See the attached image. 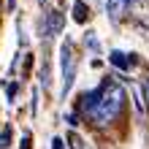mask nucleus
<instances>
[{"label":"nucleus","instance_id":"nucleus-1","mask_svg":"<svg viewBox=\"0 0 149 149\" xmlns=\"http://www.w3.org/2000/svg\"><path fill=\"white\" fill-rule=\"evenodd\" d=\"M125 87L117 84V81H103L100 84V95H98V103L92 106V111L87 114L90 117L92 125L98 127H106L111 125L114 119L122 114V109H125Z\"/></svg>","mask_w":149,"mask_h":149},{"label":"nucleus","instance_id":"nucleus-2","mask_svg":"<svg viewBox=\"0 0 149 149\" xmlns=\"http://www.w3.org/2000/svg\"><path fill=\"white\" fill-rule=\"evenodd\" d=\"M60 65H63V98H68L73 87V79H76V63H73V46L71 41H65L60 46Z\"/></svg>","mask_w":149,"mask_h":149},{"label":"nucleus","instance_id":"nucleus-3","mask_svg":"<svg viewBox=\"0 0 149 149\" xmlns=\"http://www.w3.org/2000/svg\"><path fill=\"white\" fill-rule=\"evenodd\" d=\"M63 24H65V16H63V11H57V8H52V11L46 14V38H54V36H60L63 33Z\"/></svg>","mask_w":149,"mask_h":149},{"label":"nucleus","instance_id":"nucleus-4","mask_svg":"<svg viewBox=\"0 0 149 149\" xmlns=\"http://www.w3.org/2000/svg\"><path fill=\"white\" fill-rule=\"evenodd\" d=\"M125 6H127V0H106V14H109V19H111V22H119V16L125 14Z\"/></svg>","mask_w":149,"mask_h":149},{"label":"nucleus","instance_id":"nucleus-5","mask_svg":"<svg viewBox=\"0 0 149 149\" xmlns=\"http://www.w3.org/2000/svg\"><path fill=\"white\" fill-rule=\"evenodd\" d=\"M109 60H111V65L122 68V71H127V68L133 65V57H130V54H125V52H119V49H114L111 54H109Z\"/></svg>","mask_w":149,"mask_h":149},{"label":"nucleus","instance_id":"nucleus-6","mask_svg":"<svg viewBox=\"0 0 149 149\" xmlns=\"http://www.w3.org/2000/svg\"><path fill=\"white\" fill-rule=\"evenodd\" d=\"M73 19H76L79 24H84L87 19H90V8H87L84 0H76V3H73Z\"/></svg>","mask_w":149,"mask_h":149},{"label":"nucleus","instance_id":"nucleus-7","mask_svg":"<svg viewBox=\"0 0 149 149\" xmlns=\"http://www.w3.org/2000/svg\"><path fill=\"white\" fill-rule=\"evenodd\" d=\"M68 144H71V149H90V144H87L79 133H68Z\"/></svg>","mask_w":149,"mask_h":149},{"label":"nucleus","instance_id":"nucleus-8","mask_svg":"<svg viewBox=\"0 0 149 149\" xmlns=\"http://www.w3.org/2000/svg\"><path fill=\"white\" fill-rule=\"evenodd\" d=\"M84 43H87V49H90V52H100V43H98V38H95V33H87Z\"/></svg>","mask_w":149,"mask_h":149},{"label":"nucleus","instance_id":"nucleus-9","mask_svg":"<svg viewBox=\"0 0 149 149\" xmlns=\"http://www.w3.org/2000/svg\"><path fill=\"white\" fill-rule=\"evenodd\" d=\"M8 141H11V130L6 127L3 133H0V149H6V146H8Z\"/></svg>","mask_w":149,"mask_h":149},{"label":"nucleus","instance_id":"nucleus-10","mask_svg":"<svg viewBox=\"0 0 149 149\" xmlns=\"http://www.w3.org/2000/svg\"><path fill=\"white\" fill-rule=\"evenodd\" d=\"M6 95H8V103H14V98H16V84H8L6 87Z\"/></svg>","mask_w":149,"mask_h":149},{"label":"nucleus","instance_id":"nucleus-11","mask_svg":"<svg viewBox=\"0 0 149 149\" xmlns=\"http://www.w3.org/2000/svg\"><path fill=\"white\" fill-rule=\"evenodd\" d=\"M52 149H63V138H52Z\"/></svg>","mask_w":149,"mask_h":149},{"label":"nucleus","instance_id":"nucleus-12","mask_svg":"<svg viewBox=\"0 0 149 149\" xmlns=\"http://www.w3.org/2000/svg\"><path fill=\"white\" fill-rule=\"evenodd\" d=\"M22 149H30V133H24V138H22Z\"/></svg>","mask_w":149,"mask_h":149},{"label":"nucleus","instance_id":"nucleus-13","mask_svg":"<svg viewBox=\"0 0 149 149\" xmlns=\"http://www.w3.org/2000/svg\"><path fill=\"white\" fill-rule=\"evenodd\" d=\"M144 98H146V106H149V79H146V84H144Z\"/></svg>","mask_w":149,"mask_h":149},{"label":"nucleus","instance_id":"nucleus-14","mask_svg":"<svg viewBox=\"0 0 149 149\" xmlns=\"http://www.w3.org/2000/svg\"><path fill=\"white\" fill-rule=\"evenodd\" d=\"M6 6H8V11H14V6H16V0H6Z\"/></svg>","mask_w":149,"mask_h":149},{"label":"nucleus","instance_id":"nucleus-15","mask_svg":"<svg viewBox=\"0 0 149 149\" xmlns=\"http://www.w3.org/2000/svg\"><path fill=\"white\" fill-rule=\"evenodd\" d=\"M38 3H41V6H46V0H38Z\"/></svg>","mask_w":149,"mask_h":149}]
</instances>
